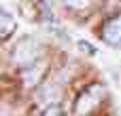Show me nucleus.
Here are the masks:
<instances>
[{
  "label": "nucleus",
  "mask_w": 121,
  "mask_h": 116,
  "mask_svg": "<svg viewBox=\"0 0 121 116\" xmlns=\"http://www.w3.org/2000/svg\"><path fill=\"white\" fill-rule=\"evenodd\" d=\"M40 55H43V46L32 38H23L13 51V61L15 66H32Z\"/></svg>",
  "instance_id": "obj_1"
},
{
  "label": "nucleus",
  "mask_w": 121,
  "mask_h": 116,
  "mask_svg": "<svg viewBox=\"0 0 121 116\" xmlns=\"http://www.w3.org/2000/svg\"><path fill=\"white\" fill-rule=\"evenodd\" d=\"M102 97H104V89H102L100 85L89 87L87 91H83V95H81L79 101H77V114H79V116L89 114V112L102 101Z\"/></svg>",
  "instance_id": "obj_2"
},
{
  "label": "nucleus",
  "mask_w": 121,
  "mask_h": 116,
  "mask_svg": "<svg viewBox=\"0 0 121 116\" xmlns=\"http://www.w3.org/2000/svg\"><path fill=\"white\" fill-rule=\"evenodd\" d=\"M104 38H106V42H111V44H119L121 42V17H117V19H113V21L106 23V27H104Z\"/></svg>",
  "instance_id": "obj_3"
},
{
  "label": "nucleus",
  "mask_w": 121,
  "mask_h": 116,
  "mask_svg": "<svg viewBox=\"0 0 121 116\" xmlns=\"http://www.w3.org/2000/svg\"><path fill=\"white\" fill-rule=\"evenodd\" d=\"M43 72H45V61H36V68H34V63H32V68L23 72V82H26V87L36 85V82L40 80Z\"/></svg>",
  "instance_id": "obj_4"
},
{
  "label": "nucleus",
  "mask_w": 121,
  "mask_h": 116,
  "mask_svg": "<svg viewBox=\"0 0 121 116\" xmlns=\"http://www.w3.org/2000/svg\"><path fill=\"white\" fill-rule=\"evenodd\" d=\"M15 25H17L15 17L4 8V11L0 13V34H2V38H9V36H11V32L15 30Z\"/></svg>",
  "instance_id": "obj_5"
},
{
  "label": "nucleus",
  "mask_w": 121,
  "mask_h": 116,
  "mask_svg": "<svg viewBox=\"0 0 121 116\" xmlns=\"http://www.w3.org/2000/svg\"><path fill=\"white\" fill-rule=\"evenodd\" d=\"M64 4L70 8H85L89 6V0H64Z\"/></svg>",
  "instance_id": "obj_6"
},
{
  "label": "nucleus",
  "mask_w": 121,
  "mask_h": 116,
  "mask_svg": "<svg viewBox=\"0 0 121 116\" xmlns=\"http://www.w3.org/2000/svg\"><path fill=\"white\" fill-rule=\"evenodd\" d=\"M45 116H60V112H57L55 108H49V110L45 112Z\"/></svg>",
  "instance_id": "obj_7"
}]
</instances>
